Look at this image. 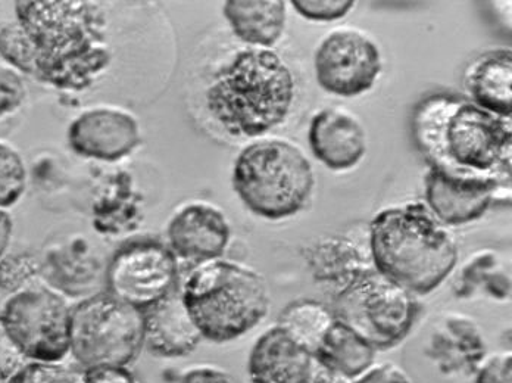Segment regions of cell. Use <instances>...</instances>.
I'll return each mask as SVG.
<instances>
[{
	"label": "cell",
	"mask_w": 512,
	"mask_h": 383,
	"mask_svg": "<svg viewBox=\"0 0 512 383\" xmlns=\"http://www.w3.org/2000/svg\"><path fill=\"white\" fill-rule=\"evenodd\" d=\"M14 23L0 28V55L18 73L62 92H84L112 61L105 14L83 0L15 3Z\"/></svg>",
	"instance_id": "6da1fadb"
},
{
	"label": "cell",
	"mask_w": 512,
	"mask_h": 383,
	"mask_svg": "<svg viewBox=\"0 0 512 383\" xmlns=\"http://www.w3.org/2000/svg\"><path fill=\"white\" fill-rule=\"evenodd\" d=\"M412 135L429 165L511 185V118L457 96L433 95L415 108Z\"/></svg>",
	"instance_id": "7a4b0ae2"
},
{
	"label": "cell",
	"mask_w": 512,
	"mask_h": 383,
	"mask_svg": "<svg viewBox=\"0 0 512 383\" xmlns=\"http://www.w3.org/2000/svg\"><path fill=\"white\" fill-rule=\"evenodd\" d=\"M295 98V79L270 49L237 52L212 76L206 110L234 137L265 135L284 123Z\"/></svg>",
	"instance_id": "3957f363"
},
{
	"label": "cell",
	"mask_w": 512,
	"mask_h": 383,
	"mask_svg": "<svg viewBox=\"0 0 512 383\" xmlns=\"http://www.w3.org/2000/svg\"><path fill=\"white\" fill-rule=\"evenodd\" d=\"M374 269L414 295L439 288L458 263V245L448 226L424 202L380 211L370 224Z\"/></svg>",
	"instance_id": "277c9868"
},
{
	"label": "cell",
	"mask_w": 512,
	"mask_h": 383,
	"mask_svg": "<svg viewBox=\"0 0 512 383\" xmlns=\"http://www.w3.org/2000/svg\"><path fill=\"white\" fill-rule=\"evenodd\" d=\"M180 294L202 339L218 344L251 332L270 308L264 279L231 261H208L196 267Z\"/></svg>",
	"instance_id": "5b68a950"
},
{
	"label": "cell",
	"mask_w": 512,
	"mask_h": 383,
	"mask_svg": "<svg viewBox=\"0 0 512 383\" xmlns=\"http://www.w3.org/2000/svg\"><path fill=\"white\" fill-rule=\"evenodd\" d=\"M314 185L311 163L287 140L251 143L234 163V192L249 211L265 220L289 219L304 210Z\"/></svg>",
	"instance_id": "8992f818"
},
{
	"label": "cell",
	"mask_w": 512,
	"mask_h": 383,
	"mask_svg": "<svg viewBox=\"0 0 512 383\" xmlns=\"http://www.w3.org/2000/svg\"><path fill=\"white\" fill-rule=\"evenodd\" d=\"M145 347V314L109 292L71 308L70 353L84 370L124 366Z\"/></svg>",
	"instance_id": "52a82bcc"
},
{
	"label": "cell",
	"mask_w": 512,
	"mask_h": 383,
	"mask_svg": "<svg viewBox=\"0 0 512 383\" xmlns=\"http://www.w3.org/2000/svg\"><path fill=\"white\" fill-rule=\"evenodd\" d=\"M334 317L367 339L376 350H389L407 338L420 304L412 292L376 269H365L333 298Z\"/></svg>",
	"instance_id": "ba28073f"
},
{
	"label": "cell",
	"mask_w": 512,
	"mask_h": 383,
	"mask_svg": "<svg viewBox=\"0 0 512 383\" xmlns=\"http://www.w3.org/2000/svg\"><path fill=\"white\" fill-rule=\"evenodd\" d=\"M0 320L27 360L59 363L70 353L71 308L51 289H23L12 295Z\"/></svg>",
	"instance_id": "9c48e42d"
},
{
	"label": "cell",
	"mask_w": 512,
	"mask_h": 383,
	"mask_svg": "<svg viewBox=\"0 0 512 383\" xmlns=\"http://www.w3.org/2000/svg\"><path fill=\"white\" fill-rule=\"evenodd\" d=\"M176 254L158 239H136L118 248L106 266L108 292L146 311L179 289Z\"/></svg>",
	"instance_id": "30bf717a"
},
{
	"label": "cell",
	"mask_w": 512,
	"mask_h": 383,
	"mask_svg": "<svg viewBox=\"0 0 512 383\" xmlns=\"http://www.w3.org/2000/svg\"><path fill=\"white\" fill-rule=\"evenodd\" d=\"M321 89L342 98L368 92L382 73V54L373 40L355 30H336L324 37L314 56Z\"/></svg>",
	"instance_id": "8fae6325"
},
{
	"label": "cell",
	"mask_w": 512,
	"mask_h": 383,
	"mask_svg": "<svg viewBox=\"0 0 512 383\" xmlns=\"http://www.w3.org/2000/svg\"><path fill=\"white\" fill-rule=\"evenodd\" d=\"M511 185L493 177L451 173L430 165L424 176V198L445 226H462L482 219L498 195H510Z\"/></svg>",
	"instance_id": "7c38bea8"
},
{
	"label": "cell",
	"mask_w": 512,
	"mask_h": 383,
	"mask_svg": "<svg viewBox=\"0 0 512 383\" xmlns=\"http://www.w3.org/2000/svg\"><path fill=\"white\" fill-rule=\"evenodd\" d=\"M68 143L80 157L115 163L139 146V123L127 112L96 108L71 123Z\"/></svg>",
	"instance_id": "4fadbf2b"
},
{
	"label": "cell",
	"mask_w": 512,
	"mask_h": 383,
	"mask_svg": "<svg viewBox=\"0 0 512 383\" xmlns=\"http://www.w3.org/2000/svg\"><path fill=\"white\" fill-rule=\"evenodd\" d=\"M167 238L176 257L204 264L218 260L226 252L231 229L218 208L195 202L174 214L168 223Z\"/></svg>",
	"instance_id": "5bb4252c"
},
{
	"label": "cell",
	"mask_w": 512,
	"mask_h": 383,
	"mask_svg": "<svg viewBox=\"0 0 512 383\" xmlns=\"http://www.w3.org/2000/svg\"><path fill=\"white\" fill-rule=\"evenodd\" d=\"M314 354L279 325L259 336L248 360L252 383H308Z\"/></svg>",
	"instance_id": "9a60e30c"
},
{
	"label": "cell",
	"mask_w": 512,
	"mask_h": 383,
	"mask_svg": "<svg viewBox=\"0 0 512 383\" xmlns=\"http://www.w3.org/2000/svg\"><path fill=\"white\" fill-rule=\"evenodd\" d=\"M308 142L314 157L332 171L357 167L367 152L364 127L354 115L336 108H326L312 117Z\"/></svg>",
	"instance_id": "2e32d148"
},
{
	"label": "cell",
	"mask_w": 512,
	"mask_h": 383,
	"mask_svg": "<svg viewBox=\"0 0 512 383\" xmlns=\"http://www.w3.org/2000/svg\"><path fill=\"white\" fill-rule=\"evenodd\" d=\"M145 314V347L161 358L189 356L202 341L201 333L190 319L180 289L159 301Z\"/></svg>",
	"instance_id": "e0dca14e"
},
{
	"label": "cell",
	"mask_w": 512,
	"mask_h": 383,
	"mask_svg": "<svg viewBox=\"0 0 512 383\" xmlns=\"http://www.w3.org/2000/svg\"><path fill=\"white\" fill-rule=\"evenodd\" d=\"M511 49H495L471 62L465 73V87L473 104L502 118L512 115Z\"/></svg>",
	"instance_id": "ac0fdd59"
},
{
	"label": "cell",
	"mask_w": 512,
	"mask_h": 383,
	"mask_svg": "<svg viewBox=\"0 0 512 383\" xmlns=\"http://www.w3.org/2000/svg\"><path fill=\"white\" fill-rule=\"evenodd\" d=\"M103 263L98 249L89 241L74 238L68 244L53 248L46 255L45 270L49 282L65 294L86 295L96 289L102 279Z\"/></svg>",
	"instance_id": "d6986e66"
},
{
	"label": "cell",
	"mask_w": 512,
	"mask_h": 383,
	"mask_svg": "<svg viewBox=\"0 0 512 383\" xmlns=\"http://www.w3.org/2000/svg\"><path fill=\"white\" fill-rule=\"evenodd\" d=\"M223 12L233 33L254 48L270 49L286 28L283 0H229Z\"/></svg>",
	"instance_id": "ffe728a7"
},
{
	"label": "cell",
	"mask_w": 512,
	"mask_h": 383,
	"mask_svg": "<svg viewBox=\"0 0 512 383\" xmlns=\"http://www.w3.org/2000/svg\"><path fill=\"white\" fill-rule=\"evenodd\" d=\"M376 353V348L367 339L336 319L321 339L314 358L318 366L326 367L352 381L370 369Z\"/></svg>",
	"instance_id": "44dd1931"
},
{
	"label": "cell",
	"mask_w": 512,
	"mask_h": 383,
	"mask_svg": "<svg viewBox=\"0 0 512 383\" xmlns=\"http://www.w3.org/2000/svg\"><path fill=\"white\" fill-rule=\"evenodd\" d=\"M305 260L317 282L330 283L337 291L368 269L357 245L342 236L315 242L305 252Z\"/></svg>",
	"instance_id": "7402d4cb"
},
{
	"label": "cell",
	"mask_w": 512,
	"mask_h": 383,
	"mask_svg": "<svg viewBox=\"0 0 512 383\" xmlns=\"http://www.w3.org/2000/svg\"><path fill=\"white\" fill-rule=\"evenodd\" d=\"M95 226L103 233L128 232L140 219V195L127 173H120L93 208Z\"/></svg>",
	"instance_id": "603a6c76"
},
{
	"label": "cell",
	"mask_w": 512,
	"mask_h": 383,
	"mask_svg": "<svg viewBox=\"0 0 512 383\" xmlns=\"http://www.w3.org/2000/svg\"><path fill=\"white\" fill-rule=\"evenodd\" d=\"M334 320L332 308L323 302L298 300L283 308L279 326L314 354Z\"/></svg>",
	"instance_id": "cb8c5ba5"
},
{
	"label": "cell",
	"mask_w": 512,
	"mask_h": 383,
	"mask_svg": "<svg viewBox=\"0 0 512 383\" xmlns=\"http://www.w3.org/2000/svg\"><path fill=\"white\" fill-rule=\"evenodd\" d=\"M27 188V168L21 155L6 143H0V208L12 207Z\"/></svg>",
	"instance_id": "d4e9b609"
},
{
	"label": "cell",
	"mask_w": 512,
	"mask_h": 383,
	"mask_svg": "<svg viewBox=\"0 0 512 383\" xmlns=\"http://www.w3.org/2000/svg\"><path fill=\"white\" fill-rule=\"evenodd\" d=\"M42 272V263L28 252L3 255L0 258V291H23L24 286Z\"/></svg>",
	"instance_id": "484cf974"
},
{
	"label": "cell",
	"mask_w": 512,
	"mask_h": 383,
	"mask_svg": "<svg viewBox=\"0 0 512 383\" xmlns=\"http://www.w3.org/2000/svg\"><path fill=\"white\" fill-rule=\"evenodd\" d=\"M5 383H81V378L61 364L30 361Z\"/></svg>",
	"instance_id": "4316f807"
},
{
	"label": "cell",
	"mask_w": 512,
	"mask_h": 383,
	"mask_svg": "<svg viewBox=\"0 0 512 383\" xmlns=\"http://www.w3.org/2000/svg\"><path fill=\"white\" fill-rule=\"evenodd\" d=\"M293 8L301 17L317 23L342 20L355 6L354 0H293Z\"/></svg>",
	"instance_id": "83f0119b"
},
{
	"label": "cell",
	"mask_w": 512,
	"mask_h": 383,
	"mask_svg": "<svg viewBox=\"0 0 512 383\" xmlns=\"http://www.w3.org/2000/svg\"><path fill=\"white\" fill-rule=\"evenodd\" d=\"M27 87L15 68L0 65V118L8 117L23 107Z\"/></svg>",
	"instance_id": "f1b7e54d"
},
{
	"label": "cell",
	"mask_w": 512,
	"mask_h": 383,
	"mask_svg": "<svg viewBox=\"0 0 512 383\" xmlns=\"http://www.w3.org/2000/svg\"><path fill=\"white\" fill-rule=\"evenodd\" d=\"M21 360H23V356L12 344L11 338L0 320V383L8 381L23 366Z\"/></svg>",
	"instance_id": "f546056e"
},
{
	"label": "cell",
	"mask_w": 512,
	"mask_h": 383,
	"mask_svg": "<svg viewBox=\"0 0 512 383\" xmlns=\"http://www.w3.org/2000/svg\"><path fill=\"white\" fill-rule=\"evenodd\" d=\"M81 383H139V381L127 367L108 366L84 370Z\"/></svg>",
	"instance_id": "4dcf8cb0"
},
{
	"label": "cell",
	"mask_w": 512,
	"mask_h": 383,
	"mask_svg": "<svg viewBox=\"0 0 512 383\" xmlns=\"http://www.w3.org/2000/svg\"><path fill=\"white\" fill-rule=\"evenodd\" d=\"M511 354H499L487 360L476 383H511Z\"/></svg>",
	"instance_id": "1f68e13d"
},
{
	"label": "cell",
	"mask_w": 512,
	"mask_h": 383,
	"mask_svg": "<svg viewBox=\"0 0 512 383\" xmlns=\"http://www.w3.org/2000/svg\"><path fill=\"white\" fill-rule=\"evenodd\" d=\"M179 383H240L223 370L212 369V367H199L190 370Z\"/></svg>",
	"instance_id": "d6a6232c"
},
{
	"label": "cell",
	"mask_w": 512,
	"mask_h": 383,
	"mask_svg": "<svg viewBox=\"0 0 512 383\" xmlns=\"http://www.w3.org/2000/svg\"><path fill=\"white\" fill-rule=\"evenodd\" d=\"M355 383H410V379L395 366H380L364 373Z\"/></svg>",
	"instance_id": "836d02e7"
},
{
	"label": "cell",
	"mask_w": 512,
	"mask_h": 383,
	"mask_svg": "<svg viewBox=\"0 0 512 383\" xmlns=\"http://www.w3.org/2000/svg\"><path fill=\"white\" fill-rule=\"evenodd\" d=\"M12 229H14V224H12L11 216L3 208H0V258L8 251Z\"/></svg>",
	"instance_id": "e575fe53"
},
{
	"label": "cell",
	"mask_w": 512,
	"mask_h": 383,
	"mask_svg": "<svg viewBox=\"0 0 512 383\" xmlns=\"http://www.w3.org/2000/svg\"><path fill=\"white\" fill-rule=\"evenodd\" d=\"M308 383H351V379L317 364Z\"/></svg>",
	"instance_id": "d590c367"
}]
</instances>
